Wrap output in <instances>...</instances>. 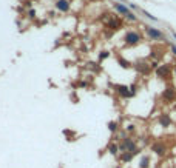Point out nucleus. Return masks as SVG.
<instances>
[{"label": "nucleus", "mask_w": 176, "mask_h": 168, "mask_svg": "<svg viewBox=\"0 0 176 168\" xmlns=\"http://www.w3.org/2000/svg\"><path fill=\"white\" fill-rule=\"evenodd\" d=\"M124 40H125V43H127L128 46H136L137 43L142 40V37H141V34L136 33V31H128V33L125 34Z\"/></svg>", "instance_id": "1"}, {"label": "nucleus", "mask_w": 176, "mask_h": 168, "mask_svg": "<svg viewBox=\"0 0 176 168\" xmlns=\"http://www.w3.org/2000/svg\"><path fill=\"white\" fill-rule=\"evenodd\" d=\"M136 150H137V148H136L133 139L125 137V139L119 143V151H122V153H125V151H136Z\"/></svg>", "instance_id": "2"}, {"label": "nucleus", "mask_w": 176, "mask_h": 168, "mask_svg": "<svg viewBox=\"0 0 176 168\" xmlns=\"http://www.w3.org/2000/svg\"><path fill=\"white\" fill-rule=\"evenodd\" d=\"M108 150H110V153H111V154H114V156H116V154H118V151H119V145H118V143H111V145L108 147Z\"/></svg>", "instance_id": "15"}, {"label": "nucleus", "mask_w": 176, "mask_h": 168, "mask_svg": "<svg viewBox=\"0 0 176 168\" xmlns=\"http://www.w3.org/2000/svg\"><path fill=\"white\" fill-rule=\"evenodd\" d=\"M170 124H172V117L169 114H161L159 116V125L161 126L167 128V126H170Z\"/></svg>", "instance_id": "11"}, {"label": "nucleus", "mask_w": 176, "mask_h": 168, "mask_svg": "<svg viewBox=\"0 0 176 168\" xmlns=\"http://www.w3.org/2000/svg\"><path fill=\"white\" fill-rule=\"evenodd\" d=\"M134 68H136V71L141 73V74H148L150 70H151V65L144 63V62H137V63H134Z\"/></svg>", "instance_id": "7"}, {"label": "nucleus", "mask_w": 176, "mask_h": 168, "mask_svg": "<svg viewBox=\"0 0 176 168\" xmlns=\"http://www.w3.org/2000/svg\"><path fill=\"white\" fill-rule=\"evenodd\" d=\"M145 30V33H147V36L151 39V40H161V39H164V34L159 31V30H156V28H151V26H145L144 28Z\"/></svg>", "instance_id": "3"}, {"label": "nucleus", "mask_w": 176, "mask_h": 168, "mask_svg": "<svg viewBox=\"0 0 176 168\" xmlns=\"http://www.w3.org/2000/svg\"><path fill=\"white\" fill-rule=\"evenodd\" d=\"M114 88H116V91L122 96V97H132V91H130V88H127L125 85H114Z\"/></svg>", "instance_id": "8"}, {"label": "nucleus", "mask_w": 176, "mask_h": 168, "mask_svg": "<svg viewBox=\"0 0 176 168\" xmlns=\"http://www.w3.org/2000/svg\"><path fill=\"white\" fill-rule=\"evenodd\" d=\"M130 91H132V94H133V96L136 94V85H132V86H130Z\"/></svg>", "instance_id": "20"}, {"label": "nucleus", "mask_w": 176, "mask_h": 168, "mask_svg": "<svg viewBox=\"0 0 176 168\" xmlns=\"http://www.w3.org/2000/svg\"><path fill=\"white\" fill-rule=\"evenodd\" d=\"M148 165H150V157H148V156H144V157L141 159V165H139V167L141 168H148Z\"/></svg>", "instance_id": "14"}, {"label": "nucleus", "mask_w": 176, "mask_h": 168, "mask_svg": "<svg viewBox=\"0 0 176 168\" xmlns=\"http://www.w3.org/2000/svg\"><path fill=\"white\" fill-rule=\"evenodd\" d=\"M28 16H30V19H34V17H36V11H34V9H31V11L28 12Z\"/></svg>", "instance_id": "19"}, {"label": "nucleus", "mask_w": 176, "mask_h": 168, "mask_svg": "<svg viewBox=\"0 0 176 168\" xmlns=\"http://www.w3.org/2000/svg\"><path fill=\"white\" fill-rule=\"evenodd\" d=\"M108 54H110V52H107V51H102V54L99 56V60H104L105 57H108Z\"/></svg>", "instance_id": "18"}, {"label": "nucleus", "mask_w": 176, "mask_h": 168, "mask_svg": "<svg viewBox=\"0 0 176 168\" xmlns=\"http://www.w3.org/2000/svg\"><path fill=\"white\" fill-rule=\"evenodd\" d=\"M170 48H172V52L176 56V45H170Z\"/></svg>", "instance_id": "23"}, {"label": "nucleus", "mask_w": 176, "mask_h": 168, "mask_svg": "<svg viewBox=\"0 0 176 168\" xmlns=\"http://www.w3.org/2000/svg\"><path fill=\"white\" fill-rule=\"evenodd\" d=\"M151 151H153L155 154H158V156H164L165 151H167V148H165V145H164L162 142H155V143L151 145Z\"/></svg>", "instance_id": "6"}, {"label": "nucleus", "mask_w": 176, "mask_h": 168, "mask_svg": "<svg viewBox=\"0 0 176 168\" xmlns=\"http://www.w3.org/2000/svg\"><path fill=\"white\" fill-rule=\"evenodd\" d=\"M118 60H119V63L122 65V68H130V66H132V63H130L128 60H125L124 57H119Z\"/></svg>", "instance_id": "16"}, {"label": "nucleus", "mask_w": 176, "mask_h": 168, "mask_svg": "<svg viewBox=\"0 0 176 168\" xmlns=\"http://www.w3.org/2000/svg\"><path fill=\"white\" fill-rule=\"evenodd\" d=\"M56 9L57 11H62V12L70 11V2L68 0H57L56 2Z\"/></svg>", "instance_id": "9"}, {"label": "nucleus", "mask_w": 176, "mask_h": 168, "mask_svg": "<svg viewBox=\"0 0 176 168\" xmlns=\"http://www.w3.org/2000/svg\"><path fill=\"white\" fill-rule=\"evenodd\" d=\"M108 129H110L111 133H114V131L118 129V124H116V122H110V124H108Z\"/></svg>", "instance_id": "17"}, {"label": "nucleus", "mask_w": 176, "mask_h": 168, "mask_svg": "<svg viewBox=\"0 0 176 168\" xmlns=\"http://www.w3.org/2000/svg\"><path fill=\"white\" fill-rule=\"evenodd\" d=\"M162 99L165 100V102H173L176 99V89L175 88H172V86H169V88H165L164 89V93H162Z\"/></svg>", "instance_id": "5"}, {"label": "nucleus", "mask_w": 176, "mask_h": 168, "mask_svg": "<svg viewBox=\"0 0 176 168\" xmlns=\"http://www.w3.org/2000/svg\"><path fill=\"white\" fill-rule=\"evenodd\" d=\"M127 131H134V125H133V124H130V125L127 126Z\"/></svg>", "instance_id": "22"}, {"label": "nucleus", "mask_w": 176, "mask_h": 168, "mask_svg": "<svg viewBox=\"0 0 176 168\" xmlns=\"http://www.w3.org/2000/svg\"><path fill=\"white\" fill-rule=\"evenodd\" d=\"M137 151H139V150H136V151H125V153H122V154H121V161H122V162H130L133 157L137 154Z\"/></svg>", "instance_id": "10"}, {"label": "nucleus", "mask_w": 176, "mask_h": 168, "mask_svg": "<svg viewBox=\"0 0 176 168\" xmlns=\"http://www.w3.org/2000/svg\"><path fill=\"white\" fill-rule=\"evenodd\" d=\"M114 8L118 9V12H121V14H124V16H128V14H130V11H128L122 3H114Z\"/></svg>", "instance_id": "12"}, {"label": "nucleus", "mask_w": 176, "mask_h": 168, "mask_svg": "<svg viewBox=\"0 0 176 168\" xmlns=\"http://www.w3.org/2000/svg\"><path fill=\"white\" fill-rule=\"evenodd\" d=\"M170 74H172V68H170L169 65H161V66L156 70V76H158L159 79H169Z\"/></svg>", "instance_id": "4"}, {"label": "nucleus", "mask_w": 176, "mask_h": 168, "mask_svg": "<svg viewBox=\"0 0 176 168\" xmlns=\"http://www.w3.org/2000/svg\"><path fill=\"white\" fill-rule=\"evenodd\" d=\"M127 17H128V19H130V20H133V22H134V20H136V16H134V14H132V12H130V14H128V16H127Z\"/></svg>", "instance_id": "21"}, {"label": "nucleus", "mask_w": 176, "mask_h": 168, "mask_svg": "<svg viewBox=\"0 0 176 168\" xmlns=\"http://www.w3.org/2000/svg\"><path fill=\"white\" fill-rule=\"evenodd\" d=\"M173 37H175V39H176V33H175V34H173Z\"/></svg>", "instance_id": "24"}, {"label": "nucleus", "mask_w": 176, "mask_h": 168, "mask_svg": "<svg viewBox=\"0 0 176 168\" xmlns=\"http://www.w3.org/2000/svg\"><path fill=\"white\" fill-rule=\"evenodd\" d=\"M108 26H110L111 30H119V28L122 26V23H121L119 20H116V19H111V20H108Z\"/></svg>", "instance_id": "13"}]
</instances>
